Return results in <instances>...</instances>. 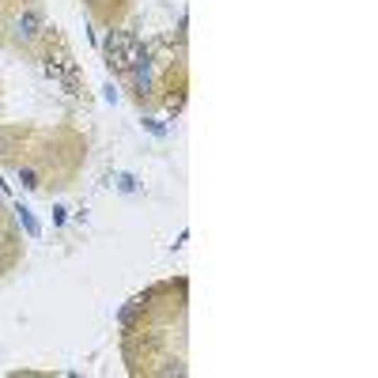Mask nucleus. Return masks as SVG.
Returning a JSON list of instances; mask_svg holds the SVG:
<instances>
[{"mask_svg": "<svg viewBox=\"0 0 378 378\" xmlns=\"http://www.w3.org/2000/svg\"><path fill=\"white\" fill-rule=\"evenodd\" d=\"M19 132H0V155H12V151H19Z\"/></svg>", "mask_w": 378, "mask_h": 378, "instance_id": "2", "label": "nucleus"}, {"mask_svg": "<svg viewBox=\"0 0 378 378\" xmlns=\"http://www.w3.org/2000/svg\"><path fill=\"white\" fill-rule=\"evenodd\" d=\"M42 30H46V19H42V12H38V8H27V12H19V16H16L12 38H16V42H23V46H30V42H38V38H42Z\"/></svg>", "mask_w": 378, "mask_h": 378, "instance_id": "1", "label": "nucleus"}]
</instances>
